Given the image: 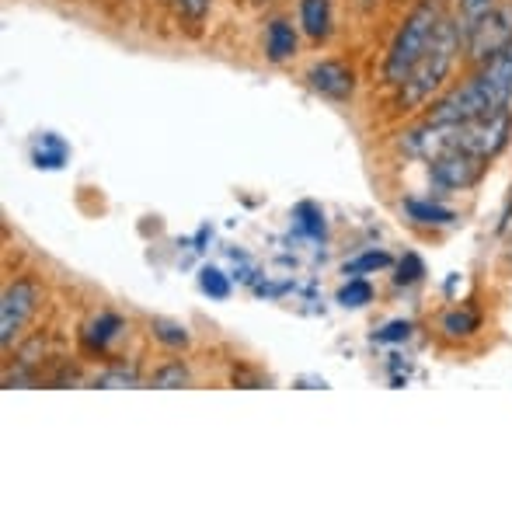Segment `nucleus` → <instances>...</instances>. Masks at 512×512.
I'll list each match as a JSON object with an SVG mask.
<instances>
[{
    "mask_svg": "<svg viewBox=\"0 0 512 512\" xmlns=\"http://www.w3.org/2000/svg\"><path fill=\"white\" fill-rule=\"evenodd\" d=\"M460 46H464V25L453 18H443L436 25L432 42L425 46V53L418 56V63L411 67V74L398 84V108L411 112V108L429 102V98L443 88L446 77H450Z\"/></svg>",
    "mask_w": 512,
    "mask_h": 512,
    "instance_id": "nucleus-1",
    "label": "nucleus"
},
{
    "mask_svg": "<svg viewBox=\"0 0 512 512\" xmlns=\"http://www.w3.org/2000/svg\"><path fill=\"white\" fill-rule=\"evenodd\" d=\"M439 21H443V18H439V7L432 4V0H422V4L408 14L405 25H401L398 35H394L391 53H387V60H384L387 84H394V88H398V84L411 74V67L418 63V56L425 53V46H429L432 35H436Z\"/></svg>",
    "mask_w": 512,
    "mask_h": 512,
    "instance_id": "nucleus-2",
    "label": "nucleus"
},
{
    "mask_svg": "<svg viewBox=\"0 0 512 512\" xmlns=\"http://www.w3.org/2000/svg\"><path fill=\"white\" fill-rule=\"evenodd\" d=\"M509 46H512V0L492 4L478 21H471L464 28V53L474 67L488 63L492 56H499Z\"/></svg>",
    "mask_w": 512,
    "mask_h": 512,
    "instance_id": "nucleus-3",
    "label": "nucleus"
},
{
    "mask_svg": "<svg viewBox=\"0 0 512 512\" xmlns=\"http://www.w3.org/2000/svg\"><path fill=\"white\" fill-rule=\"evenodd\" d=\"M509 133H512V115H509V108H502V112L481 115V119L453 126L450 150H464V154H474V157H481V161H492L509 143Z\"/></svg>",
    "mask_w": 512,
    "mask_h": 512,
    "instance_id": "nucleus-4",
    "label": "nucleus"
},
{
    "mask_svg": "<svg viewBox=\"0 0 512 512\" xmlns=\"http://www.w3.org/2000/svg\"><path fill=\"white\" fill-rule=\"evenodd\" d=\"M488 161L474 154H464V150H446V154L429 157V178L432 185L439 189H450V192H467L485 178Z\"/></svg>",
    "mask_w": 512,
    "mask_h": 512,
    "instance_id": "nucleus-5",
    "label": "nucleus"
},
{
    "mask_svg": "<svg viewBox=\"0 0 512 512\" xmlns=\"http://www.w3.org/2000/svg\"><path fill=\"white\" fill-rule=\"evenodd\" d=\"M42 290L35 279H14L4 290V300H0V345L11 349L14 335L25 328V321L35 314V304H39Z\"/></svg>",
    "mask_w": 512,
    "mask_h": 512,
    "instance_id": "nucleus-6",
    "label": "nucleus"
},
{
    "mask_svg": "<svg viewBox=\"0 0 512 512\" xmlns=\"http://www.w3.org/2000/svg\"><path fill=\"white\" fill-rule=\"evenodd\" d=\"M310 88L317 91L321 98H331V102H349L352 98V88H356V77L345 63L338 60H321L317 67H310L307 74Z\"/></svg>",
    "mask_w": 512,
    "mask_h": 512,
    "instance_id": "nucleus-7",
    "label": "nucleus"
},
{
    "mask_svg": "<svg viewBox=\"0 0 512 512\" xmlns=\"http://www.w3.org/2000/svg\"><path fill=\"white\" fill-rule=\"evenodd\" d=\"M474 77L485 84L488 98H492V105L499 108V112L509 108V102H512V46L502 49L499 56H492L488 63H481V67L474 70Z\"/></svg>",
    "mask_w": 512,
    "mask_h": 512,
    "instance_id": "nucleus-8",
    "label": "nucleus"
},
{
    "mask_svg": "<svg viewBox=\"0 0 512 512\" xmlns=\"http://www.w3.org/2000/svg\"><path fill=\"white\" fill-rule=\"evenodd\" d=\"M401 209H405V216L411 223H418V227H450V223H457L453 209L432 203V199H405Z\"/></svg>",
    "mask_w": 512,
    "mask_h": 512,
    "instance_id": "nucleus-9",
    "label": "nucleus"
},
{
    "mask_svg": "<svg viewBox=\"0 0 512 512\" xmlns=\"http://www.w3.org/2000/svg\"><path fill=\"white\" fill-rule=\"evenodd\" d=\"M265 53H269L272 63H286L293 53H297V32H293L290 21L276 18L265 32Z\"/></svg>",
    "mask_w": 512,
    "mask_h": 512,
    "instance_id": "nucleus-10",
    "label": "nucleus"
},
{
    "mask_svg": "<svg viewBox=\"0 0 512 512\" xmlns=\"http://www.w3.org/2000/svg\"><path fill=\"white\" fill-rule=\"evenodd\" d=\"M67 157H70V147L56 133H42L32 150L35 168H42V171H60L63 164H67Z\"/></svg>",
    "mask_w": 512,
    "mask_h": 512,
    "instance_id": "nucleus-11",
    "label": "nucleus"
},
{
    "mask_svg": "<svg viewBox=\"0 0 512 512\" xmlns=\"http://www.w3.org/2000/svg\"><path fill=\"white\" fill-rule=\"evenodd\" d=\"M300 25L310 39H324L331 32V4L328 0H300Z\"/></svg>",
    "mask_w": 512,
    "mask_h": 512,
    "instance_id": "nucleus-12",
    "label": "nucleus"
},
{
    "mask_svg": "<svg viewBox=\"0 0 512 512\" xmlns=\"http://www.w3.org/2000/svg\"><path fill=\"white\" fill-rule=\"evenodd\" d=\"M119 331H122V317L119 314H98L95 321L88 324V335H84V342H88V349L105 352L108 342H112Z\"/></svg>",
    "mask_w": 512,
    "mask_h": 512,
    "instance_id": "nucleus-13",
    "label": "nucleus"
},
{
    "mask_svg": "<svg viewBox=\"0 0 512 512\" xmlns=\"http://www.w3.org/2000/svg\"><path fill=\"white\" fill-rule=\"evenodd\" d=\"M439 328H443V335H450V338H467V335H474V331L481 328V314H478V310H467V307L450 310Z\"/></svg>",
    "mask_w": 512,
    "mask_h": 512,
    "instance_id": "nucleus-14",
    "label": "nucleus"
},
{
    "mask_svg": "<svg viewBox=\"0 0 512 512\" xmlns=\"http://www.w3.org/2000/svg\"><path fill=\"white\" fill-rule=\"evenodd\" d=\"M394 265V258L387 255V251H363V255H356V258H349V262L342 265V272L345 276H366V272H380V269H391Z\"/></svg>",
    "mask_w": 512,
    "mask_h": 512,
    "instance_id": "nucleus-15",
    "label": "nucleus"
},
{
    "mask_svg": "<svg viewBox=\"0 0 512 512\" xmlns=\"http://www.w3.org/2000/svg\"><path fill=\"white\" fill-rule=\"evenodd\" d=\"M293 220H297L300 234L314 237V241H321L324 237V213L314 203H300L297 209H293Z\"/></svg>",
    "mask_w": 512,
    "mask_h": 512,
    "instance_id": "nucleus-16",
    "label": "nucleus"
},
{
    "mask_svg": "<svg viewBox=\"0 0 512 512\" xmlns=\"http://www.w3.org/2000/svg\"><path fill=\"white\" fill-rule=\"evenodd\" d=\"M150 331H154L157 342L168 345V349H185V345H189V331L175 321H164V317H154V321H150Z\"/></svg>",
    "mask_w": 512,
    "mask_h": 512,
    "instance_id": "nucleus-17",
    "label": "nucleus"
},
{
    "mask_svg": "<svg viewBox=\"0 0 512 512\" xmlns=\"http://www.w3.org/2000/svg\"><path fill=\"white\" fill-rule=\"evenodd\" d=\"M373 300V286L363 276H349V283L338 290V304L342 307H366Z\"/></svg>",
    "mask_w": 512,
    "mask_h": 512,
    "instance_id": "nucleus-18",
    "label": "nucleus"
},
{
    "mask_svg": "<svg viewBox=\"0 0 512 512\" xmlns=\"http://www.w3.org/2000/svg\"><path fill=\"white\" fill-rule=\"evenodd\" d=\"M199 286H203L206 297L213 300H227L230 297V279L223 276L220 269H213V265H206L203 272H199Z\"/></svg>",
    "mask_w": 512,
    "mask_h": 512,
    "instance_id": "nucleus-19",
    "label": "nucleus"
},
{
    "mask_svg": "<svg viewBox=\"0 0 512 512\" xmlns=\"http://www.w3.org/2000/svg\"><path fill=\"white\" fill-rule=\"evenodd\" d=\"M422 276H425V262L415 255V251H408V255L398 262V276H394V286H415V283H422Z\"/></svg>",
    "mask_w": 512,
    "mask_h": 512,
    "instance_id": "nucleus-20",
    "label": "nucleus"
},
{
    "mask_svg": "<svg viewBox=\"0 0 512 512\" xmlns=\"http://www.w3.org/2000/svg\"><path fill=\"white\" fill-rule=\"evenodd\" d=\"M411 331H415V324H411V321H391V324H384V328H380L377 335H373V342H380V345H398V342H408Z\"/></svg>",
    "mask_w": 512,
    "mask_h": 512,
    "instance_id": "nucleus-21",
    "label": "nucleus"
},
{
    "mask_svg": "<svg viewBox=\"0 0 512 512\" xmlns=\"http://www.w3.org/2000/svg\"><path fill=\"white\" fill-rule=\"evenodd\" d=\"M189 384V370H185L182 363H171L164 366V370L154 373V387H164V391H171V387H185Z\"/></svg>",
    "mask_w": 512,
    "mask_h": 512,
    "instance_id": "nucleus-22",
    "label": "nucleus"
},
{
    "mask_svg": "<svg viewBox=\"0 0 512 512\" xmlns=\"http://www.w3.org/2000/svg\"><path fill=\"white\" fill-rule=\"evenodd\" d=\"M492 4H499V0H460V25L467 28L471 21H478Z\"/></svg>",
    "mask_w": 512,
    "mask_h": 512,
    "instance_id": "nucleus-23",
    "label": "nucleus"
},
{
    "mask_svg": "<svg viewBox=\"0 0 512 512\" xmlns=\"http://www.w3.org/2000/svg\"><path fill=\"white\" fill-rule=\"evenodd\" d=\"M140 380H136L133 370H112V373H102V377H95V387H136Z\"/></svg>",
    "mask_w": 512,
    "mask_h": 512,
    "instance_id": "nucleus-24",
    "label": "nucleus"
},
{
    "mask_svg": "<svg viewBox=\"0 0 512 512\" xmlns=\"http://www.w3.org/2000/svg\"><path fill=\"white\" fill-rule=\"evenodd\" d=\"M182 11L189 14L192 21H203L209 11V0H182Z\"/></svg>",
    "mask_w": 512,
    "mask_h": 512,
    "instance_id": "nucleus-25",
    "label": "nucleus"
}]
</instances>
